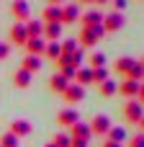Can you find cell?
Returning <instances> with one entry per match:
<instances>
[{
  "mask_svg": "<svg viewBox=\"0 0 144 147\" xmlns=\"http://www.w3.org/2000/svg\"><path fill=\"white\" fill-rule=\"evenodd\" d=\"M124 119H126V124L142 127L144 129V111H142V103H139L137 98H129V101H126V106H124Z\"/></svg>",
  "mask_w": 144,
  "mask_h": 147,
  "instance_id": "6da1fadb",
  "label": "cell"
},
{
  "mask_svg": "<svg viewBox=\"0 0 144 147\" xmlns=\"http://www.w3.org/2000/svg\"><path fill=\"white\" fill-rule=\"evenodd\" d=\"M10 16L15 18V23H26V21H31V5L26 0H13L10 3Z\"/></svg>",
  "mask_w": 144,
  "mask_h": 147,
  "instance_id": "7a4b0ae2",
  "label": "cell"
},
{
  "mask_svg": "<svg viewBox=\"0 0 144 147\" xmlns=\"http://www.w3.org/2000/svg\"><path fill=\"white\" fill-rule=\"evenodd\" d=\"M88 127H90V134L106 137V134H108V129H111V119H108L106 114H98V116H93V121H90Z\"/></svg>",
  "mask_w": 144,
  "mask_h": 147,
  "instance_id": "3957f363",
  "label": "cell"
},
{
  "mask_svg": "<svg viewBox=\"0 0 144 147\" xmlns=\"http://www.w3.org/2000/svg\"><path fill=\"white\" fill-rule=\"evenodd\" d=\"M126 23V18H124V13H119V10H113V13H108V16H103V31L108 34V31H119L121 26Z\"/></svg>",
  "mask_w": 144,
  "mask_h": 147,
  "instance_id": "277c9868",
  "label": "cell"
},
{
  "mask_svg": "<svg viewBox=\"0 0 144 147\" xmlns=\"http://www.w3.org/2000/svg\"><path fill=\"white\" fill-rule=\"evenodd\" d=\"M62 98H64V103H67V106L80 103V101L85 98V88H82V85H77V83H75V85H67V88L62 90Z\"/></svg>",
  "mask_w": 144,
  "mask_h": 147,
  "instance_id": "5b68a950",
  "label": "cell"
},
{
  "mask_svg": "<svg viewBox=\"0 0 144 147\" xmlns=\"http://www.w3.org/2000/svg\"><path fill=\"white\" fill-rule=\"evenodd\" d=\"M142 88H144L142 83H137V80H129V78H126L121 85H116V93H121L124 98H137Z\"/></svg>",
  "mask_w": 144,
  "mask_h": 147,
  "instance_id": "8992f818",
  "label": "cell"
},
{
  "mask_svg": "<svg viewBox=\"0 0 144 147\" xmlns=\"http://www.w3.org/2000/svg\"><path fill=\"white\" fill-rule=\"evenodd\" d=\"M77 121H80V114H77L72 106H67V109H62V111L57 114V124H59V127H67V129H70V127L77 124Z\"/></svg>",
  "mask_w": 144,
  "mask_h": 147,
  "instance_id": "52a82bcc",
  "label": "cell"
},
{
  "mask_svg": "<svg viewBox=\"0 0 144 147\" xmlns=\"http://www.w3.org/2000/svg\"><path fill=\"white\" fill-rule=\"evenodd\" d=\"M31 129H33V127H31V121H28V119H13L8 132H10L13 137H18V140H21V137H28V134H31Z\"/></svg>",
  "mask_w": 144,
  "mask_h": 147,
  "instance_id": "ba28073f",
  "label": "cell"
},
{
  "mask_svg": "<svg viewBox=\"0 0 144 147\" xmlns=\"http://www.w3.org/2000/svg\"><path fill=\"white\" fill-rule=\"evenodd\" d=\"M8 44H18V47H23L26 44V39H28V34H26V26L23 23H13L10 26V31H8Z\"/></svg>",
  "mask_w": 144,
  "mask_h": 147,
  "instance_id": "9c48e42d",
  "label": "cell"
},
{
  "mask_svg": "<svg viewBox=\"0 0 144 147\" xmlns=\"http://www.w3.org/2000/svg\"><path fill=\"white\" fill-rule=\"evenodd\" d=\"M80 26L82 28H90V26H98V23H103V13L100 10H85V13H80Z\"/></svg>",
  "mask_w": 144,
  "mask_h": 147,
  "instance_id": "30bf717a",
  "label": "cell"
},
{
  "mask_svg": "<svg viewBox=\"0 0 144 147\" xmlns=\"http://www.w3.org/2000/svg\"><path fill=\"white\" fill-rule=\"evenodd\" d=\"M77 18H80V8H77V3H67V5H62V26L64 23H77Z\"/></svg>",
  "mask_w": 144,
  "mask_h": 147,
  "instance_id": "8fae6325",
  "label": "cell"
},
{
  "mask_svg": "<svg viewBox=\"0 0 144 147\" xmlns=\"http://www.w3.org/2000/svg\"><path fill=\"white\" fill-rule=\"evenodd\" d=\"M41 21L44 23H59L62 21V5H46L41 10Z\"/></svg>",
  "mask_w": 144,
  "mask_h": 147,
  "instance_id": "7c38bea8",
  "label": "cell"
},
{
  "mask_svg": "<svg viewBox=\"0 0 144 147\" xmlns=\"http://www.w3.org/2000/svg\"><path fill=\"white\" fill-rule=\"evenodd\" d=\"M41 39L44 41H59L62 39V23H44Z\"/></svg>",
  "mask_w": 144,
  "mask_h": 147,
  "instance_id": "4fadbf2b",
  "label": "cell"
},
{
  "mask_svg": "<svg viewBox=\"0 0 144 147\" xmlns=\"http://www.w3.org/2000/svg\"><path fill=\"white\" fill-rule=\"evenodd\" d=\"M44 47H46V41H44L41 36H36V39H26V44H23V49H26L28 54H33V57H41V54H44Z\"/></svg>",
  "mask_w": 144,
  "mask_h": 147,
  "instance_id": "5bb4252c",
  "label": "cell"
},
{
  "mask_svg": "<svg viewBox=\"0 0 144 147\" xmlns=\"http://www.w3.org/2000/svg\"><path fill=\"white\" fill-rule=\"evenodd\" d=\"M70 137H75V140H85V142H88L93 134H90V127H88L85 121H77V124L70 127Z\"/></svg>",
  "mask_w": 144,
  "mask_h": 147,
  "instance_id": "9a60e30c",
  "label": "cell"
},
{
  "mask_svg": "<svg viewBox=\"0 0 144 147\" xmlns=\"http://www.w3.org/2000/svg\"><path fill=\"white\" fill-rule=\"evenodd\" d=\"M41 67H44V65H41V57H33V54H26V59L21 62V70H26V72H31V75H36Z\"/></svg>",
  "mask_w": 144,
  "mask_h": 147,
  "instance_id": "2e32d148",
  "label": "cell"
},
{
  "mask_svg": "<svg viewBox=\"0 0 144 147\" xmlns=\"http://www.w3.org/2000/svg\"><path fill=\"white\" fill-rule=\"evenodd\" d=\"M100 39L90 31V28H80V39H77V44H80V49H85V47H95Z\"/></svg>",
  "mask_w": 144,
  "mask_h": 147,
  "instance_id": "e0dca14e",
  "label": "cell"
},
{
  "mask_svg": "<svg viewBox=\"0 0 144 147\" xmlns=\"http://www.w3.org/2000/svg\"><path fill=\"white\" fill-rule=\"evenodd\" d=\"M106 140H108V142H116V145H124L129 137H126V129H124V127H111L108 134H106Z\"/></svg>",
  "mask_w": 144,
  "mask_h": 147,
  "instance_id": "ac0fdd59",
  "label": "cell"
},
{
  "mask_svg": "<svg viewBox=\"0 0 144 147\" xmlns=\"http://www.w3.org/2000/svg\"><path fill=\"white\" fill-rule=\"evenodd\" d=\"M134 62H137L134 57H119V59L113 62V70L121 72V75H129V70L134 67Z\"/></svg>",
  "mask_w": 144,
  "mask_h": 147,
  "instance_id": "d6986e66",
  "label": "cell"
},
{
  "mask_svg": "<svg viewBox=\"0 0 144 147\" xmlns=\"http://www.w3.org/2000/svg\"><path fill=\"white\" fill-rule=\"evenodd\" d=\"M75 80H77V85H93V70L90 67H77V72H75Z\"/></svg>",
  "mask_w": 144,
  "mask_h": 147,
  "instance_id": "ffe728a7",
  "label": "cell"
},
{
  "mask_svg": "<svg viewBox=\"0 0 144 147\" xmlns=\"http://www.w3.org/2000/svg\"><path fill=\"white\" fill-rule=\"evenodd\" d=\"M31 78H33V75L26 72V70H21V67L13 72V83H15L18 88H28V85H31Z\"/></svg>",
  "mask_w": 144,
  "mask_h": 147,
  "instance_id": "44dd1931",
  "label": "cell"
},
{
  "mask_svg": "<svg viewBox=\"0 0 144 147\" xmlns=\"http://www.w3.org/2000/svg\"><path fill=\"white\" fill-rule=\"evenodd\" d=\"M23 26H26L28 39H36V36H41V31H44V23H39V21H26Z\"/></svg>",
  "mask_w": 144,
  "mask_h": 147,
  "instance_id": "7402d4cb",
  "label": "cell"
},
{
  "mask_svg": "<svg viewBox=\"0 0 144 147\" xmlns=\"http://www.w3.org/2000/svg\"><path fill=\"white\" fill-rule=\"evenodd\" d=\"M41 57H46V59L57 62V57H59V41H46V47H44V54H41Z\"/></svg>",
  "mask_w": 144,
  "mask_h": 147,
  "instance_id": "603a6c76",
  "label": "cell"
},
{
  "mask_svg": "<svg viewBox=\"0 0 144 147\" xmlns=\"http://www.w3.org/2000/svg\"><path fill=\"white\" fill-rule=\"evenodd\" d=\"M98 93L103 96V98H111V96H116V83L108 78V80H103L100 85H98Z\"/></svg>",
  "mask_w": 144,
  "mask_h": 147,
  "instance_id": "cb8c5ba5",
  "label": "cell"
},
{
  "mask_svg": "<svg viewBox=\"0 0 144 147\" xmlns=\"http://www.w3.org/2000/svg\"><path fill=\"white\" fill-rule=\"evenodd\" d=\"M129 80H137V83H142V78H144V62L142 59H137L134 62V67L129 70V75H126Z\"/></svg>",
  "mask_w": 144,
  "mask_h": 147,
  "instance_id": "d4e9b609",
  "label": "cell"
},
{
  "mask_svg": "<svg viewBox=\"0 0 144 147\" xmlns=\"http://www.w3.org/2000/svg\"><path fill=\"white\" fill-rule=\"evenodd\" d=\"M67 85H70V83H67V80H64V78H62L59 72H57V75H52V80H49V88H52L54 93H62V90H64Z\"/></svg>",
  "mask_w": 144,
  "mask_h": 147,
  "instance_id": "484cf974",
  "label": "cell"
},
{
  "mask_svg": "<svg viewBox=\"0 0 144 147\" xmlns=\"http://www.w3.org/2000/svg\"><path fill=\"white\" fill-rule=\"evenodd\" d=\"M77 49H80L77 39H64V41L59 44V54H72V52H77Z\"/></svg>",
  "mask_w": 144,
  "mask_h": 147,
  "instance_id": "4316f807",
  "label": "cell"
},
{
  "mask_svg": "<svg viewBox=\"0 0 144 147\" xmlns=\"http://www.w3.org/2000/svg\"><path fill=\"white\" fill-rule=\"evenodd\" d=\"M88 65H90V70H95V67H106V54H103V52H93V54L88 57Z\"/></svg>",
  "mask_w": 144,
  "mask_h": 147,
  "instance_id": "83f0119b",
  "label": "cell"
},
{
  "mask_svg": "<svg viewBox=\"0 0 144 147\" xmlns=\"http://www.w3.org/2000/svg\"><path fill=\"white\" fill-rule=\"evenodd\" d=\"M57 72L70 83V80H75V72H77V67H72V65H62V67H57Z\"/></svg>",
  "mask_w": 144,
  "mask_h": 147,
  "instance_id": "f1b7e54d",
  "label": "cell"
},
{
  "mask_svg": "<svg viewBox=\"0 0 144 147\" xmlns=\"http://www.w3.org/2000/svg\"><path fill=\"white\" fill-rule=\"evenodd\" d=\"M103 80H108V70H106V67H95V70H93V83L100 85Z\"/></svg>",
  "mask_w": 144,
  "mask_h": 147,
  "instance_id": "f546056e",
  "label": "cell"
},
{
  "mask_svg": "<svg viewBox=\"0 0 144 147\" xmlns=\"http://www.w3.org/2000/svg\"><path fill=\"white\" fill-rule=\"evenodd\" d=\"M0 147H18V137H13L10 132H5L0 137Z\"/></svg>",
  "mask_w": 144,
  "mask_h": 147,
  "instance_id": "4dcf8cb0",
  "label": "cell"
},
{
  "mask_svg": "<svg viewBox=\"0 0 144 147\" xmlns=\"http://www.w3.org/2000/svg\"><path fill=\"white\" fill-rule=\"evenodd\" d=\"M52 145L54 147H70V134H54V140H52Z\"/></svg>",
  "mask_w": 144,
  "mask_h": 147,
  "instance_id": "1f68e13d",
  "label": "cell"
},
{
  "mask_svg": "<svg viewBox=\"0 0 144 147\" xmlns=\"http://www.w3.org/2000/svg\"><path fill=\"white\" fill-rule=\"evenodd\" d=\"M126 147H144V134H134L131 140H126Z\"/></svg>",
  "mask_w": 144,
  "mask_h": 147,
  "instance_id": "d6a6232c",
  "label": "cell"
},
{
  "mask_svg": "<svg viewBox=\"0 0 144 147\" xmlns=\"http://www.w3.org/2000/svg\"><path fill=\"white\" fill-rule=\"evenodd\" d=\"M8 57H10V44H3V41H0V62L8 59Z\"/></svg>",
  "mask_w": 144,
  "mask_h": 147,
  "instance_id": "836d02e7",
  "label": "cell"
},
{
  "mask_svg": "<svg viewBox=\"0 0 144 147\" xmlns=\"http://www.w3.org/2000/svg\"><path fill=\"white\" fill-rule=\"evenodd\" d=\"M111 3H113V8H116L119 13H121V10H124V8L129 5V0H111Z\"/></svg>",
  "mask_w": 144,
  "mask_h": 147,
  "instance_id": "e575fe53",
  "label": "cell"
},
{
  "mask_svg": "<svg viewBox=\"0 0 144 147\" xmlns=\"http://www.w3.org/2000/svg\"><path fill=\"white\" fill-rule=\"evenodd\" d=\"M70 147H88L85 140H75V137H70Z\"/></svg>",
  "mask_w": 144,
  "mask_h": 147,
  "instance_id": "d590c367",
  "label": "cell"
},
{
  "mask_svg": "<svg viewBox=\"0 0 144 147\" xmlns=\"http://www.w3.org/2000/svg\"><path fill=\"white\" fill-rule=\"evenodd\" d=\"M46 3H49V5H62L64 0H46Z\"/></svg>",
  "mask_w": 144,
  "mask_h": 147,
  "instance_id": "8d00e7d4",
  "label": "cell"
},
{
  "mask_svg": "<svg viewBox=\"0 0 144 147\" xmlns=\"http://www.w3.org/2000/svg\"><path fill=\"white\" fill-rule=\"evenodd\" d=\"M95 3H100V5H103V3H111V0H95Z\"/></svg>",
  "mask_w": 144,
  "mask_h": 147,
  "instance_id": "74e56055",
  "label": "cell"
},
{
  "mask_svg": "<svg viewBox=\"0 0 144 147\" xmlns=\"http://www.w3.org/2000/svg\"><path fill=\"white\" fill-rule=\"evenodd\" d=\"M77 3H95V0H77Z\"/></svg>",
  "mask_w": 144,
  "mask_h": 147,
  "instance_id": "f35d334b",
  "label": "cell"
},
{
  "mask_svg": "<svg viewBox=\"0 0 144 147\" xmlns=\"http://www.w3.org/2000/svg\"><path fill=\"white\" fill-rule=\"evenodd\" d=\"M44 147H54V145H52V142H46V145H44Z\"/></svg>",
  "mask_w": 144,
  "mask_h": 147,
  "instance_id": "ab89813d",
  "label": "cell"
}]
</instances>
